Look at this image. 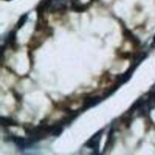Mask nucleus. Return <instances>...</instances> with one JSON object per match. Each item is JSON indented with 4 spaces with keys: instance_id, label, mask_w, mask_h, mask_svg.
<instances>
[{
    "instance_id": "f257e3e1",
    "label": "nucleus",
    "mask_w": 155,
    "mask_h": 155,
    "mask_svg": "<svg viewBox=\"0 0 155 155\" xmlns=\"http://www.w3.org/2000/svg\"><path fill=\"white\" fill-rule=\"evenodd\" d=\"M102 132L103 130H100L98 133H97L96 134L94 135V136L88 141L87 143L86 144V146L89 148L98 150V146H99V141L100 139H101V136Z\"/></svg>"
},
{
    "instance_id": "f03ea898",
    "label": "nucleus",
    "mask_w": 155,
    "mask_h": 155,
    "mask_svg": "<svg viewBox=\"0 0 155 155\" xmlns=\"http://www.w3.org/2000/svg\"><path fill=\"white\" fill-rule=\"evenodd\" d=\"M123 35L127 40L131 42L135 46H138V45H140V40L139 39V38L136 37L128 29H124V31H123Z\"/></svg>"
},
{
    "instance_id": "7ed1b4c3",
    "label": "nucleus",
    "mask_w": 155,
    "mask_h": 155,
    "mask_svg": "<svg viewBox=\"0 0 155 155\" xmlns=\"http://www.w3.org/2000/svg\"><path fill=\"white\" fill-rule=\"evenodd\" d=\"M101 98L98 96L88 97L87 98H86V100L84 101V103H83V110H86V109L89 108V107H93L95 104L99 103L101 101Z\"/></svg>"
},
{
    "instance_id": "20e7f679",
    "label": "nucleus",
    "mask_w": 155,
    "mask_h": 155,
    "mask_svg": "<svg viewBox=\"0 0 155 155\" xmlns=\"http://www.w3.org/2000/svg\"><path fill=\"white\" fill-rule=\"evenodd\" d=\"M42 41L41 39H39L38 37H35V36H33V37L30 39V42L28 43V48L30 50H35L36 48H39V47L42 45Z\"/></svg>"
},
{
    "instance_id": "39448f33",
    "label": "nucleus",
    "mask_w": 155,
    "mask_h": 155,
    "mask_svg": "<svg viewBox=\"0 0 155 155\" xmlns=\"http://www.w3.org/2000/svg\"><path fill=\"white\" fill-rule=\"evenodd\" d=\"M1 124L3 127H18V123L10 117H1Z\"/></svg>"
},
{
    "instance_id": "423d86ee",
    "label": "nucleus",
    "mask_w": 155,
    "mask_h": 155,
    "mask_svg": "<svg viewBox=\"0 0 155 155\" xmlns=\"http://www.w3.org/2000/svg\"><path fill=\"white\" fill-rule=\"evenodd\" d=\"M7 42L8 45H11L12 48H14L16 45V32L15 30H12L10 32L8 36Z\"/></svg>"
},
{
    "instance_id": "0eeeda50",
    "label": "nucleus",
    "mask_w": 155,
    "mask_h": 155,
    "mask_svg": "<svg viewBox=\"0 0 155 155\" xmlns=\"http://www.w3.org/2000/svg\"><path fill=\"white\" fill-rule=\"evenodd\" d=\"M27 14H24V15H23L20 18V19L18 20V24H17V27H18V29L21 28V27H23V26L24 25V24L26 23V21H27Z\"/></svg>"
},
{
    "instance_id": "6e6552de",
    "label": "nucleus",
    "mask_w": 155,
    "mask_h": 155,
    "mask_svg": "<svg viewBox=\"0 0 155 155\" xmlns=\"http://www.w3.org/2000/svg\"><path fill=\"white\" fill-rule=\"evenodd\" d=\"M62 131H63V129H62L61 127H60V126H54L51 134H52V136H58L61 134Z\"/></svg>"
},
{
    "instance_id": "1a4fd4ad",
    "label": "nucleus",
    "mask_w": 155,
    "mask_h": 155,
    "mask_svg": "<svg viewBox=\"0 0 155 155\" xmlns=\"http://www.w3.org/2000/svg\"><path fill=\"white\" fill-rule=\"evenodd\" d=\"M131 56L132 54L130 52H129V51H124V52L120 53V57H121L124 59H130L131 58Z\"/></svg>"
},
{
    "instance_id": "9d476101",
    "label": "nucleus",
    "mask_w": 155,
    "mask_h": 155,
    "mask_svg": "<svg viewBox=\"0 0 155 155\" xmlns=\"http://www.w3.org/2000/svg\"><path fill=\"white\" fill-rule=\"evenodd\" d=\"M154 44L155 45V36H154Z\"/></svg>"
},
{
    "instance_id": "9b49d317",
    "label": "nucleus",
    "mask_w": 155,
    "mask_h": 155,
    "mask_svg": "<svg viewBox=\"0 0 155 155\" xmlns=\"http://www.w3.org/2000/svg\"><path fill=\"white\" fill-rule=\"evenodd\" d=\"M7 1H9V0H7Z\"/></svg>"
}]
</instances>
